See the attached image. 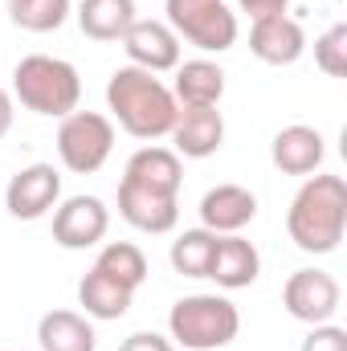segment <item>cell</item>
<instances>
[{"label":"cell","mask_w":347,"mask_h":351,"mask_svg":"<svg viewBox=\"0 0 347 351\" xmlns=\"http://www.w3.org/2000/svg\"><path fill=\"white\" fill-rule=\"evenodd\" d=\"M12 119H16V102H12V94L0 86V139L12 131Z\"/></svg>","instance_id":"29"},{"label":"cell","mask_w":347,"mask_h":351,"mask_svg":"<svg viewBox=\"0 0 347 351\" xmlns=\"http://www.w3.org/2000/svg\"><path fill=\"white\" fill-rule=\"evenodd\" d=\"M261 274V254L254 241H246L241 233H225L217 237V254L208 265V278L221 286V290H246L254 286Z\"/></svg>","instance_id":"16"},{"label":"cell","mask_w":347,"mask_h":351,"mask_svg":"<svg viewBox=\"0 0 347 351\" xmlns=\"http://www.w3.org/2000/svg\"><path fill=\"white\" fill-rule=\"evenodd\" d=\"M131 302H135V290L123 286V282H115V278H106L94 265L82 274V282H78V306L86 311V319H102V323L123 319L131 311Z\"/></svg>","instance_id":"18"},{"label":"cell","mask_w":347,"mask_h":351,"mask_svg":"<svg viewBox=\"0 0 347 351\" xmlns=\"http://www.w3.org/2000/svg\"><path fill=\"white\" fill-rule=\"evenodd\" d=\"M286 233L302 254H335L347 233V184L344 176L315 172L290 200Z\"/></svg>","instance_id":"2"},{"label":"cell","mask_w":347,"mask_h":351,"mask_svg":"<svg viewBox=\"0 0 347 351\" xmlns=\"http://www.w3.org/2000/svg\"><path fill=\"white\" fill-rule=\"evenodd\" d=\"M123 180H131L139 188H152V192H164V196H180V188H184V164H180V156H176L172 147L147 143V147H139L127 160Z\"/></svg>","instance_id":"17"},{"label":"cell","mask_w":347,"mask_h":351,"mask_svg":"<svg viewBox=\"0 0 347 351\" xmlns=\"http://www.w3.org/2000/svg\"><path fill=\"white\" fill-rule=\"evenodd\" d=\"M254 217H258V196L241 184H217L200 196V229H208L217 237L241 233Z\"/></svg>","instance_id":"14"},{"label":"cell","mask_w":347,"mask_h":351,"mask_svg":"<svg viewBox=\"0 0 347 351\" xmlns=\"http://www.w3.org/2000/svg\"><path fill=\"white\" fill-rule=\"evenodd\" d=\"M37 343H41V351H94L98 335H94V323L86 315H78V311H49L37 323Z\"/></svg>","instance_id":"20"},{"label":"cell","mask_w":347,"mask_h":351,"mask_svg":"<svg viewBox=\"0 0 347 351\" xmlns=\"http://www.w3.org/2000/svg\"><path fill=\"white\" fill-rule=\"evenodd\" d=\"M106 110L127 135L152 143V139L172 135L180 102H176L172 86H164L156 74L139 66H119L106 82Z\"/></svg>","instance_id":"1"},{"label":"cell","mask_w":347,"mask_h":351,"mask_svg":"<svg viewBox=\"0 0 347 351\" xmlns=\"http://www.w3.org/2000/svg\"><path fill=\"white\" fill-rule=\"evenodd\" d=\"M123 53H127V66L164 74L180 66V37L168 29V21H135L123 33Z\"/></svg>","instance_id":"12"},{"label":"cell","mask_w":347,"mask_h":351,"mask_svg":"<svg viewBox=\"0 0 347 351\" xmlns=\"http://www.w3.org/2000/svg\"><path fill=\"white\" fill-rule=\"evenodd\" d=\"M58 200H62V172L53 164H29L4 188V208L16 221H41L45 213L58 208Z\"/></svg>","instance_id":"8"},{"label":"cell","mask_w":347,"mask_h":351,"mask_svg":"<svg viewBox=\"0 0 347 351\" xmlns=\"http://www.w3.org/2000/svg\"><path fill=\"white\" fill-rule=\"evenodd\" d=\"M302 351H347V331L335 327V323H319L302 339Z\"/></svg>","instance_id":"26"},{"label":"cell","mask_w":347,"mask_h":351,"mask_svg":"<svg viewBox=\"0 0 347 351\" xmlns=\"http://www.w3.org/2000/svg\"><path fill=\"white\" fill-rule=\"evenodd\" d=\"M315 66L327 78H344L347 74V25H331L323 37H315Z\"/></svg>","instance_id":"25"},{"label":"cell","mask_w":347,"mask_h":351,"mask_svg":"<svg viewBox=\"0 0 347 351\" xmlns=\"http://www.w3.org/2000/svg\"><path fill=\"white\" fill-rule=\"evenodd\" d=\"M115 152V123L98 110H70L58 127V160L74 176H94Z\"/></svg>","instance_id":"6"},{"label":"cell","mask_w":347,"mask_h":351,"mask_svg":"<svg viewBox=\"0 0 347 351\" xmlns=\"http://www.w3.org/2000/svg\"><path fill=\"white\" fill-rule=\"evenodd\" d=\"M12 102L41 119H66L82 102V78L74 62L49 58V53H29L12 70Z\"/></svg>","instance_id":"3"},{"label":"cell","mask_w":347,"mask_h":351,"mask_svg":"<svg viewBox=\"0 0 347 351\" xmlns=\"http://www.w3.org/2000/svg\"><path fill=\"white\" fill-rule=\"evenodd\" d=\"M176 102L180 106H217L225 98V70L208 58H192L176 66Z\"/></svg>","instance_id":"19"},{"label":"cell","mask_w":347,"mask_h":351,"mask_svg":"<svg viewBox=\"0 0 347 351\" xmlns=\"http://www.w3.org/2000/svg\"><path fill=\"white\" fill-rule=\"evenodd\" d=\"M119 351H176L172 339H164V335H156V331H135V335H127Z\"/></svg>","instance_id":"27"},{"label":"cell","mask_w":347,"mask_h":351,"mask_svg":"<svg viewBox=\"0 0 347 351\" xmlns=\"http://www.w3.org/2000/svg\"><path fill=\"white\" fill-rule=\"evenodd\" d=\"M339 282L327 274V269H294L282 286V306L290 319L307 323V327H319V323H331L335 311H339Z\"/></svg>","instance_id":"7"},{"label":"cell","mask_w":347,"mask_h":351,"mask_svg":"<svg viewBox=\"0 0 347 351\" xmlns=\"http://www.w3.org/2000/svg\"><path fill=\"white\" fill-rule=\"evenodd\" d=\"M119 217L139 229V233H172L176 221H180V196H164V192H152V188H139L131 180H119Z\"/></svg>","instance_id":"11"},{"label":"cell","mask_w":347,"mask_h":351,"mask_svg":"<svg viewBox=\"0 0 347 351\" xmlns=\"http://www.w3.org/2000/svg\"><path fill=\"white\" fill-rule=\"evenodd\" d=\"M237 4L250 16H270V12H286L290 8V0H237Z\"/></svg>","instance_id":"28"},{"label":"cell","mask_w":347,"mask_h":351,"mask_svg":"<svg viewBox=\"0 0 347 351\" xmlns=\"http://www.w3.org/2000/svg\"><path fill=\"white\" fill-rule=\"evenodd\" d=\"M323 156H327V139H323L315 127H307V123L282 127V131L274 135V143H270L274 168L286 172V176H315L323 168Z\"/></svg>","instance_id":"15"},{"label":"cell","mask_w":347,"mask_h":351,"mask_svg":"<svg viewBox=\"0 0 347 351\" xmlns=\"http://www.w3.org/2000/svg\"><path fill=\"white\" fill-rule=\"evenodd\" d=\"M94 269H102L106 278H115V282H123V286H131V290H139V286L147 282V258H143V250L131 245V241H110V245H102V254L94 258Z\"/></svg>","instance_id":"24"},{"label":"cell","mask_w":347,"mask_h":351,"mask_svg":"<svg viewBox=\"0 0 347 351\" xmlns=\"http://www.w3.org/2000/svg\"><path fill=\"white\" fill-rule=\"evenodd\" d=\"M172 343L184 351H221L241 331V311L225 294H188L168 311Z\"/></svg>","instance_id":"4"},{"label":"cell","mask_w":347,"mask_h":351,"mask_svg":"<svg viewBox=\"0 0 347 351\" xmlns=\"http://www.w3.org/2000/svg\"><path fill=\"white\" fill-rule=\"evenodd\" d=\"M135 12V0H82L74 16L90 41H123V33L139 21Z\"/></svg>","instance_id":"21"},{"label":"cell","mask_w":347,"mask_h":351,"mask_svg":"<svg viewBox=\"0 0 347 351\" xmlns=\"http://www.w3.org/2000/svg\"><path fill=\"white\" fill-rule=\"evenodd\" d=\"M225 143V119L217 106H180L172 127V152L180 160H208Z\"/></svg>","instance_id":"13"},{"label":"cell","mask_w":347,"mask_h":351,"mask_svg":"<svg viewBox=\"0 0 347 351\" xmlns=\"http://www.w3.org/2000/svg\"><path fill=\"white\" fill-rule=\"evenodd\" d=\"M168 29L200 53H225L237 45V12L225 0H168Z\"/></svg>","instance_id":"5"},{"label":"cell","mask_w":347,"mask_h":351,"mask_svg":"<svg viewBox=\"0 0 347 351\" xmlns=\"http://www.w3.org/2000/svg\"><path fill=\"white\" fill-rule=\"evenodd\" d=\"M110 229V208L98 196H70L53 208V241L62 250H94Z\"/></svg>","instance_id":"9"},{"label":"cell","mask_w":347,"mask_h":351,"mask_svg":"<svg viewBox=\"0 0 347 351\" xmlns=\"http://www.w3.org/2000/svg\"><path fill=\"white\" fill-rule=\"evenodd\" d=\"M70 0H8V21L25 33H53L70 21Z\"/></svg>","instance_id":"23"},{"label":"cell","mask_w":347,"mask_h":351,"mask_svg":"<svg viewBox=\"0 0 347 351\" xmlns=\"http://www.w3.org/2000/svg\"><path fill=\"white\" fill-rule=\"evenodd\" d=\"M250 53L265 66H294L307 53V33L290 12L254 16L250 25Z\"/></svg>","instance_id":"10"},{"label":"cell","mask_w":347,"mask_h":351,"mask_svg":"<svg viewBox=\"0 0 347 351\" xmlns=\"http://www.w3.org/2000/svg\"><path fill=\"white\" fill-rule=\"evenodd\" d=\"M213 254H217V233H208V229H184L172 241L168 262H172V269L184 274V278H208Z\"/></svg>","instance_id":"22"}]
</instances>
